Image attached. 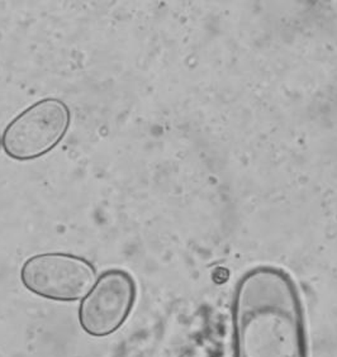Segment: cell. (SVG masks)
I'll return each mask as SVG.
<instances>
[{"label":"cell","instance_id":"1","mask_svg":"<svg viewBox=\"0 0 337 357\" xmlns=\"http://www.w3.org/2000/svg\"><path fill=\"white\" fill-rule=\"evenodd\" d=\"M234 338L240 357H303L302 304L283 268L257 266L234 290Z\"/></svg>","mask_w":337,"mask_h":357},{"label":"cell","instance_id":"5","mask_svg":"<svg viewBox=\"0 0 337 357\" xmlns=\"http://www.w3.org/2000/svg\"><path fill=\"white\" fill-rule=\"evenodd\" d=\"M0 149H1V136H0Z\"/></svg>","mask_w":337,"mask_h":357},{"label":"cell","instance_id":"4","mask_svg":"<svg viewBox=\"0 0 337 357\" xmlns=\"http://www.w3.org/2000/svg\"><path fill=\"white\" fill-rule=\"evenodd\" d=\"M136 282L123 270H108L84 296L79 322L88 335L108 336L123 324L136 301Z\"/></svg>","mask_w":337,"mask_h":357},{"label":"cell","instance_id":"2","mask_svg":"<svg viewBox=\"0 0 337 357\" xmlns=\"http://www.w3.org/2000/svg\"><path fill=\"white\" fill-rule=\"evenodd\" d=\"M71 112L59 98H45L9 122L1 136L6 155L15 161H32L52 151L69 131Z\"/></svg>","mask_w":337,"mask_h":357},{"label":"cell","instance_id":"3","mask_svg":"<svg viewBox=\"0 0 337 357\" xmlns=\"http://www.w3.org/2000/svg\"><path fill=\"white\" fill-rule=\"evenodd\" d=\"M23 285L36 296L75 302L87 296L96 282V270L84 257L51 252L35 255L21 268Z\"/></svg>","mask_w":337,"mask_h":357}]
</instances>
